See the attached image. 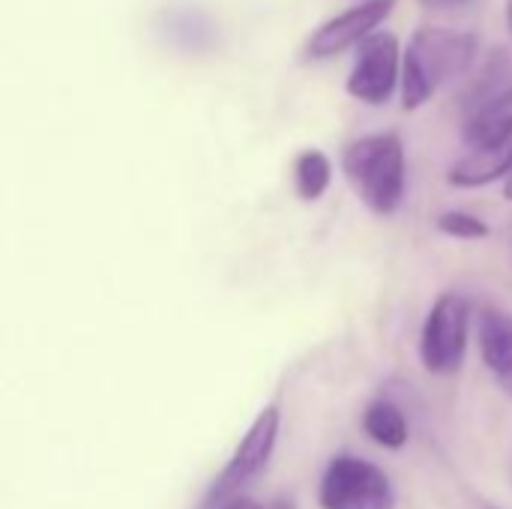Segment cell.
<instances>
[{
  "label": "cell",
  "mask_w": 512,
  "mask_h": 509,
  "mask_svg": "<svg viewBox=\"0 0 512 509\" xmlns=\"http://www.w3.org/2000/svg\"><path fill=\"white\" fill-rule=\"evenodd\" d=\"M342 174L369 213L387 219L399 213L408 189L405 144L396 132H375L342 150Z\"/></svg>",
  "instance_id": "obj_1"
},
{
  "label": "cell",
  "mask_w": 512,
  "mask_h": 509,
  "mask_svg": "<svg viewBox=\"0 0 512 509\" xmlns=\"http://www.w3.org/2000/svg\"><path fill=\"white\" fill-rule=\"evenodd\" d=\"M477 36L450 27H420L402 54V108H423L435 90L471 69Z\"/></svg>",
  "instance_id": "obj_2"
},
{
  "label": "cell",
  "mask_w": 512,
  "mask_h": 509,
  "mask_svg": "<svg viewBox=\"0 0 512 509\" xmlns=\"http://www.w3.org/2000/svg\"><path fill=\"white\" fill-rule=\"evenodd\" d=\"M471 300L459 291H444L420 330V363L435 378H450L465 366L471 342Z\"/></svg>",
  "instance_id": "obj_3"
},
{
  "label": "cell",
  "mask_w": 512,
  "mask_h": 509,
  "mask_svg": "<svg viewBox=\"0 0 512 509\" xmlns=\"http://www.w3.org/2000/svg\"><path fill=\"white\" fill-rule=\"evenodd\" d=\"M321 509H393L396 489L384 468L369 459L342 453L333 456L318 483Z\"/></svg>",
  "instance_id": "obj_4"
},
{
  "label": "cell",
  "mask_w": 512,
  "mask_h": 509,
  "mask_svg": "<svg viewBox=\"0 0 512 509\" xmlns=\"http://www.w3.org/2000/svg\"><path fill=\"white\" fill-rule=\"evenodd\" d=\"M279 432H282V408L279 405H267L258 411V417L249 423L246 435L240 438V444L234 447L228 465L222 468V474L213 480L204 509H213V504H228L234 498H240V492L267 471L276 444H279Z\"/></svg>",
  "instance_id": "obj_5"
},
{
  "label": "cell",
  "mask_w": 512,
  "mask_h": 509,
  "mask_svg": "<svg viewBox=\"0 0 512 509\" xmlns=\"http://www.w3.org/2000/svg\"><path fill=\"white\" fill-rule=\"evenodd\" d=\"M399 75H402V48L396 33H372L357 51L345 90L357 102L387 105L399 87Z\"/></svg>",
  "instance_id": "obj_6"
},
{
  "label": "cell",
  "mask_w": 512,
  "mask_h": 509,
  "mask_svg": "<svg viewBox=\"0 0 512 509\" xmlns=\"http://www.w3.org/2000/svg\"><path fill=\"white\" fill-rule=\"evenodd\" d=\"M396 0H360L348 9H342L339 15H333L330 21H324L306 42V54L312 60H327L342 54L351 45H363L378 24H384V18L393 12Z\"/></svg>",
  "instance_id": "obj_7"
},
{
  "label": "cell",
  "mask_w": 512,
  "mask_h": 509,
  "mask_svg": "<svg viewBox=\"0 0 512 509\" xmlns=\"http://www.w3.org/2000/svg\"><path fill=\"white\" fill-rule=\"evenodd\" d=\"M512 174V141L498 147H480L468 150L459 162L450 165L447 183L456 189H483L498 180H507Z\"/></svg>",
  "instance_id": "obj_8"
},
{
  "label": "cell",
  "mask_w": 512,
  "mask_h": 509,
  "mask_svg": "<svg viewBox=\"0 0 512 509\" xmlns=\"http://www.w3.org/2000/svg\"><path fill=\"white\" fill-rule=\"evenodd\" d=\"M462 141L471 150L480 147H498L512 141V87L495 93L483 105H477L465 126H462Z\"/></svg>",
  "instance_id": "obj_9"
},
{
  "label": "cell",
  "mask_w": 512,
  "mask_h": 509,
  "mask_svg": "<svg viewBox=\"0 0 512 509\" xmlns=\"http://www.w3.org/2000/svg\"><path fill=\"white\" fill-rule=\"evenodd\" d=\"M477 336H480V357L486 363V369L495 375V381H507L512 375V315L504 309H483L480 312V324H477Z\"/></svg>",
  "instance_id": "obj_10"
},
{
  "label": "cell",
  "mask_w": 512,
  "mask_h": 509,
  "mask_svg": "<svg viewBox=\"0 0 512 509\" xmlns=\"http://www.w3.org/2000/svg\"><path fill=\"white\" fill-rule=\"evenodd\" d=\"M363 432L372 444L384 450H402L411 438V426L405 411L390 399H375L363 411Z\"/></svg>",
  "instance_id": "obj_11"
},
{
  "label": "cell",
  "mask_w": 512,
  "mask_h": 509,
  "mask_svg": "<svg viewBox=\"0 0 512 509\" xmlns=\"http://www.w3.org/2000/svg\"><path fill=\"white\" fill-rule=\"evenodd\" d=\"M333 183V162L324 150L318 147H306L297 153L294 159V192L300 201L315 204L327 195Z\"/></svg>",
  "instance_id": "obj_12"
},
{
  "label": "cell",
  "mask_w": 512,
  "mask_h": 509,
  "mask_svg": "<svg viewBox=\"0 0 512 509\" xmlns=\"http://www.w3.org/2000/svg\"><path fill=\"white\" fill-rule=\"evenodd\" d=\"M435 228L444 237L465 240V243H477V240H486L492 234L489 222L483 216H477V213H468V210H444V213H438Z\"/></svg>",
  "instance_id": "obj_13"
},
{
  "label": "cell",
  "mask_w": 512,
  "mask_h": 509,
  "mask_svg": "<svg viewBox=\"0 0 512 509\" xmlns=\"http://www.w3.org/2000/svg\"><path fill=\"white\" fill-rule=\"evenodd\" d=\"M222 509H264L261 504H255L252 498H234V501H228Z\"/></svg>",
  "instance_id": "obj_14"
},
{
  "label": "cell",
  "mask_w": 512,
  "mask_h": 509,
  "mask_svg": "<svg viewBox=\"0 0 512 509\" xmlns=\"http://www.w3.org/2000/svg\"><path fill=\"white\" fill-rule=\"evenodd\" d=\"M426 6H432V9H453V6H462V3H468V0H423Z\"/></svg>",
  "instance_id": "obj_15"
},
{
  "label": "cell",
  "mask_w": 512,
  "mask_h": 509,
  "mask_svg": "<svg viewBox=\"0 0 512 509\" xmlns=\"http://www.w3.org/2000/svg\"><path fill=\"white\" fill-rule=\"evenodd\" d=\"M264 509H297V507H294V501H288V498H276L273 504H267Z\"/></svg>",
  "instance_id": "obj_16"
},
{
  "label": "cell",
  "mask_w": 512,
  "mask_h": 509,
  "mask_svg": "<svg viewBox=\"0 0 512 509\" xmlns=\"http://www.w3.org/2000/svg\"><path fill=\"white\" fill-rule=\"evenodd\" d=\"M504 198H507V201H512V174L507 177V180H504Z\"/></svg>",
  "instance_id": "obj_17"
},
{
  "label": "cell",
  "mask_w": 512,
  "mask_h": 509,
  "mask_svg": "<svg viewBox=\"0 0 512 509\" xmlns=\"http://www.w3.org/2000/svg\"><path fill=\"white\" fill-rule=\"evenodd\" d=\"M507 27H510L512 33V0H507Z\"/></svg>",
  "instance_id": "obj_18"
},
{
  "label": "cell",
  "mask_w": 512,
  "mask_h": 509,
  "mask_svg": "<svg viewBox=\"0 0 512 509\" xmlns=\"http://www.w3.org/2000/svg\"><path fill=\"white\" fill-rule=\"evenodd\" d=\"M489 509H498V507H489Z\"/></svg>",
  "instance_id": "obj_19"
}]
</instances>
